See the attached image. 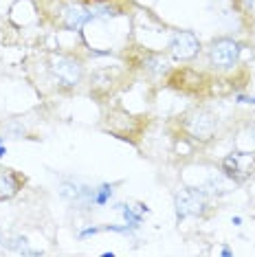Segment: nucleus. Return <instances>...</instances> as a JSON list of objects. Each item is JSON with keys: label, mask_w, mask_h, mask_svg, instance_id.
<instances>
[{"label": "nucleus", "mask_w": 255, "mask_h": 257, "mask_svg": "<svg viewBox=\"0 0 255 257\" xmlns=\"http://www.w3.org/2000/svg\"><path fill=\"white\" fill-rule=\"evenodd\" d=\"M20 189V180L11 169H0V200L16 196Z\"/></svg>", "instance_id": "0eeeda50"}, {"label": "nucleus", "mask_w": 255, "mask_h": 257, "mask_svg": "<svg viewBox=\"0 0 255 257\" xmlns=\"http://www.w3.org/2000/svg\"><path fill=\"white\" fill-rule=\"evenodd\" d=\"M51 75L62 88H75L82 81L84 66L71 55H53L51 57Z\"/></svg>", "instance_id": "f257e3e1"}, {"label": "nucleus", "mask_w": 255, "mask_h": 257, "mask_svg": "<svg viewBox=\"0 0 255 257\" xmlns=\"http://www.w3.org/2000/svg\"><path fill=\"white\" fill-rule=\"evenodd\" d=\"M117 209L123 213V218H125V222H128V226H130V229H137V226L141 224V215H143L141 209L135 211V207H130V204H117Z\"/></svg>", "instance_id": "6e6552de"}, {"label": "nucleus", "mask_w": 255, "mask_h": 257, "mask_svg": "<svg viewBox=\"0 0 255 257\" xmlns=\"http://www.w3.org/2000/svg\"><path fill=\"white\" fill-rule=\"evenodd\" d=\"M231 222H233V224L237 226V224H240V222H242V218H240V215H235V218H233V220H231Z\"/></svg>", "instance_id": "9b49d317"}, {"label": "nucleus", "mask_w": 255, "mask_h": 257, "mask_svg": "<svg viewBox=\"0 0 255 257\" xmlns=\"http://www.w3.org/2000/svg\"><path fill=\"white\" fill-rule=\"evenodd\" d=\"M110 196H112V187H110V185H101L99 189L95 191V204H106L110 200Z\"/></svg>", "instance_id": "1a4fd4ad"}, {"label": "nucleus", "mask_w": 255, "mask_h": 257, "mask_svg": "<svg viewBox=\"0 0 255 257\" xmlns=\"http://www.w3.org/2000/svg\"><path fill=\"white\" fill-rule=\"evenodd\" d=\"M185 130L194 141H209L213 137V132H216V116H213L209 110H194L191 114H187V119H185Z\"/></svg>", "instance_id": "7ed1b4c3"}, {"label": "nucleus", "mask_w": 255, "mask_h": 257, "mask_svg": "<svg viewBox=\"0 0 255 257\" xmlns=\"http://www.w3.org/2000/svg\"><path fill=\"white\" fill-rule=\"evenodd\" d=\"M90 20H95L92 9L82 3H75V0L62 3L57 9V25L64 27L66 31H82L84 25H88Z\"/></svg>", "instance_id": "f03ea898"}, {"label": "nucleus", "mask_w": 255, "mask_h": 257, "mask_svg": "<svg viewBox=\"0 0 255 257\" xmlns=\"http://www.w3.org/2000/svg\"><path fill=\"white\" fill-rule=\"evenodd\" d=\"M198 51L200 42L191 31H176L170 40V53L176 60H191V57L198 55Z\"/></svg>", "instance_id": "423d86ee"}, {"label": "nucleus", "mask_w": 255, "mask_h": 257, "mask_svg": "<svg viewBox=\"0 0 255 257\" xmlns=\"http://www.w3.org/2000/svg\"><path fill=\"white\" fill-rule=\"evenodd\" d=\"M209 60L216 68H233L240 60V44L229 38L213 40L209 46Z\"/></svg>", "instance_id": "20e7f679"}, {"label": "nucleus", "mask_w": 255, "mask_h": 257, "mask_svg": "<svg viewBox=\"0 0 255 257\" xmlns=\"http://www.w3.org/2000/svg\"><path fill=\"white\" fill-rule=\"evenodd\" d=\"M253 137H255V127H253Z\"/></svg>", "instance_id": "ddd939ff"}, {"label": "nucleus", "mask_w": 255, "mask_h": 257, "mask_svg": "<svg viewBox=\"0 0 255 257\" xmlns=\"http://www.w3.org/2000/svg\"><path fill=\"white\" fill-rule=\"evenodd\" d=\"M207 211V194L202 189H187L176 196V215H202Z\"/></svg>", "instance_id": "39448f33"}, {"label": "nucleus", "mask_w": 255, "mask_h": 257, "mask_svg": "<svg viewBox=\"0 0 255 257\" xmlns=\"http://www.w3.org/2000/svg\"><path fill=\"white\" fill-rule=\"evenodd\" d=\"M95 233H99V229H97V226H90V229H84L79 233V237H88V235H95Z\"/></svg>", "instance_id": "9d476101"}, {"label": "nucleus", "mask_w": 255, "mask_h": 257, "mask_svg": "<svg viewBox=\"0 0 255 257\" xmlns=\"http://www.w3.org/2000/svg\"><path fill=\"white\" fill-rule=\"evenodd\" d=\"M5 156V148H3V139H0V159Z\"/></svg>", "instance_id": "f8f14e48"}]
</instances>
